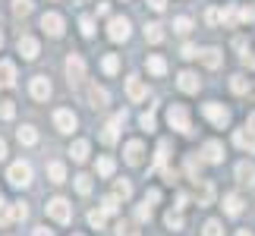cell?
<instances>
[{
    "instance_id": "603a6c76",
    "label": "cell",
    "mask_w": 255,
    "mask_h": 236,
    "mask_svg": "<svg viewBox=\"0 0 255 236\" xmlns=\"http://www.w3.org/2000/svg\"><path fill=\"white\" fill-rule=\"evenodd\" d=\"M233 142H237L240 148H246V151H252V154H255V132L237 129V132H233Z\"/></svg>"
},
{
    "instance_id": "6125c7cd",
    "label": "cell",
    "mask_w": 255,
    "mask_h": 236,
    "mask_svg": "<svg viewBox=\"0 0 255 236\" xmlns=\"http://www.w3.org/2000/svg\"><path fill=\"white\" fill-rule=\"evenodd\" d=\"M73 236H82V233H73Z\"/></svg>"
},
{
    "instance_id": "ffe728a7",
    "label": "cell",
    "mask_w": 255,
    "mask_h": 236,
    "mask_svg": "<svg viewBox=\"0 0 255 236\" xmlns=\"http://www.w3.org/2000/svg\"><path fill=\"white\" fill-rule=\"evenodd\" d=\"M16 85V63L0 60V88H13Z\"/></svg>"
},
{
    "instance_id": "ba28073f",
    "label": "cell",
    "mask_w": 255,
    "mask_h": 236,
    "mask_svg": "<svg viewBox=\"0 0 255 236\" xmlns=\"http://www.w3.org/2000/svg\"><path fill=\"white\" fill-rule=\"evenodd\" d=\"M28 92H32L35 101H47L51 92H54V88H51V79H47V76H35L32 82H28Z\"/></svg>"
},
{
    "instance_id": "9c48e42d",
    "label": "cell",
    "mask_w": 255,
    "mask_h": 236,
    "mask_svg": "<svg viewBox=\"0 0 255 236\" xmlns=\"http://www.w3.org/2000/svg\"><path fill=\"white\" fill-rule=\"evenodd\" d=\"M123 123H126V111H123V114H114L111 123H107L104 132H101V142H104V145H114L117 135H120V126H123Z\"/></svg>"
},
{
    "instance_id": "d590c367",
    "label": "cell",
    "mask_w": 255,
    "mask_h": 236,
    "mask_svg": "<svg viewBox=\"0 0 255 236\" xmlns=\"http://www.w3.org/2000/svg\"><path fill=\"white\" fill-rule=\"evenodd\" d=\"M164 224H167L170 230H183V224H186V221H183V214H180V211H167V214H164Z\"/></svg>"
},
{
    "instance_id": "c3c4849f",
    "label": "cell",
    "mask_w": 255,
    "mask_h": 236,
    "mask_svg": "<svg viewBox=\"0 0 255 236\" xmlns=\"http://www.w3.org/2000/svg\"><path fill=\"white\" fill-rule=\"evenodd\" d=\"M237 19H243V22H255V9H252V6L237 9Z\"/></svg>"
},
{
    "instance_id": "91938a15",
    "label": "cell",
    "mask_w": 255,
    "mask_h": 236,
    "mask_svg": "<svg viewBox=\"0 0 255 236\" xmlns=\"http://www.w3.org/2000/svg\"><path fill=\"white\" fill-rule=\"evenodd\" d=\"M237 236H252V233L249 230H237Z\"/></svg>"
},
{
    "instance_id": "816d5d0a",
    "label": "cell",
    "mask_w": 255,
    "mask_h": 236,
    "mask_svg": "<svg viewBox=\"0 0 255 236\" xmlns=\"http://www.w3.org/2000/svg\"><path fill=\"white\" fill-rule=\"evenodd\" d=\"M186 202H189V195H186V192H176V205H173V208H176V211L186 208Z\"/></svg>"
},
{
    "instance_id": "8992f818",
    "label": "cell",
    "mask_w": 255,
    "mask_h": 236,
    "mask_svg": "<svg viewBox=\"0 0 255 236\" xmlns=\"http://www.w3.org/2000/svg\"><path fill=\"white\" fill-rule=\"evenodd\" d=\"M107 38H111V41H126V38H129V19L126 16H114L111 22H107Z\"/></svg>"
},
{
    "instance_id": "7a4b0ae2",
    "label": "cell",
    "mask_w": 255,
    "mask_h": 236,
    "mask_svg": "<svg viewBox=\"0 0 255 236\" xmlns=\"http://www.w3.org/2000/svg\"><path fill=\"white\" fill-rule=\"evenodd\" d=\"M167 123H170V129L183 132V135H189V132H192V120H189V111H186L183 104H170V107H167Z\"/></svg>"
},
{
    "instance_id": "8d00e7d4",
    "label": "cell",
    "mask_w": 255,
    "mask_h": 236,
    "mask_svg": "<svg viewBox=\"0 0 255 236\" xmlns=\"http://www.w3.org/2000/svg\"><path fill=\"white\" fill-rule=\"evenodd\" d=\"M117 236H142V233H139V227H135L132 221H120L117 224Z\"/></svg>"
},
{
    "instance_id": "db71d44e",
    "label": "cell",
    "mask_w": 255,
    "mask_h": 236,
    "mask_svg": "<svg viewBox=\"0 0 255 236\" xmlns=\"http://www.w3.org/2000/svg\"><path fill=\"white\" fill-rule=\"evenodd\" d=\"M148 6H151V9H158V13H161V9L167 6V0H148Z\"/></svg>"
},
{
    "instance_id": "bcb514c9",
    "label": "cell",
    "mask_w": 255,
    "mask_h": 236,
    "mask_svg": "<svg viewBox=\"0 0 255 236\" xmlns=\"http://www.w3.org/2000/svg\"><path fill=\"white\" fill-rule=\"evenodd\" d=\"M88 224H92L95 230H101V227H104V214L98 211V208H95V211H88Z\"/></svg>"
},
{
    "instance_id": "f907efd6",
    "label": "cell",
    "mask_w": 255,
    "mask_h": 236,
    "mask_svg": "<svg viewBox=\"0 0 255 236\" xmlns=\"http://www.w3.org/2000/svg\"><path fill=\"white\" fill-rule=\"evenodd\" d=\"M183 57H186V60H192V57H199V47H195V44H183Z\"/></svg>"
},
{
    "instance_id": "681fc988",
    "label": "cell",
    "mask_w": 255,
    "mask_h": 236,
    "mask_svg": "<svg viewBox=\"0 0 255 236\" xmlns=\"http://www.w3.org/2000/svg\"><path fill=\"white\" fill-rule=\"evenodd\" d=\"M161 202V189H148L145 192V205H158Z\"/></svg>"
},
{
    "instance_id": "1f68e13d",
    "label": "cell",
    "mask_w": 255,
    "mask_h": 236,
    "mask_svg": "<svg viewBox=\"0 0 255 236\" xmlns=\"http://www.w3.org/2000/svg\"><path fill=\"white\" fill-rule=\"evenodd\" d=\"M13 16H16V19L32 16V0H13Z\"/></svg>"
},
{
    "instance_id": "4dcf8cb0",
    "label": "cell",
    "mask_w": 255,
    "mask_h": 236,
    "mask_svg": "<svg viewBox=\"0 0 255 236\" xmlns=\"http://www.w3.org/2000/svg\"><path fill=\"white\" fill-rule=\"evenodd\" d=\"M148 73H151V76H164V73H167V60H164V57H158V54H151V57H148Z\"/></svg>"
},
{
    "instance_id": "f35d334b",
    "label": "cell",
    "mask_w": 255,
    "mask_h": 236,
    "mask_svg": "<svg viewBox=\"0 0 255 236\" xmlns=\"http://www.w3.org/2000/svg\"><path fill=\"white\" fill-rule=\"evenodd\" d=\"M202 236H224V227H221V221H205V227H202Z\"/></svg>"
},
{
    "instance_id": "f5cc1de1",
    "label": "cell",
    "mask_w": 255,
    "mask_h": 236,
    "mask_svg": "<svg viewBox=\"0 0 255 236\" xmlns=\"http://www.w3.org/2000/svg\"><path fill=\"white\" fill-rule=\"evenodd\" d=\"M205 22H208V25H218V9H208V13H205Z\"/></svg>"
},
{
    "instance_id": "484cf974",
    "label": "cell",
    "mask_w": 255,
    "mask_h": 236,
    "mask_svg": "<svg viewBox=\"0 0 255 236\" xmlns=\"http://www.w3.org/2000/svg\"><path fill=\"white\" fill-rule=\"evenodd\" d=\"M145 41H148V44H161L164 41V25L161 22H148V25H145Z\"/></svg>"
},
{
    "instance_id": "30bf717a",
    "label": "cell",
    "mask_w": 255,
    "mask_h": 236,
    "mask_svg": "<svg viewBox=\"0 0 255 236\" xmlns=\"http://www.w3.org/2000/svg\"><path fill=\"white\" fill-rule=\"evenodd\" d=\"M63 16L60 13H44L41 16V28H44V35H51V38H60L63 35Z\"/></svg>"
},
{
    "instance_id": "5b68a950",
    "label": "cell",
    "mask_w": 255,
    "mask_h": 236,
    "mask_svg": "<svg viewBox=\"0 0 255 236\" xmlns=\"http://www.w3.org/2000/svg\"><path fill=\"white\" fill-rule=\"evenodd\" d=\"M202 114L208 117L214 126H221V129H224V126H230V111L224 104H218V101H208V104L202 107Z\"/></svg>"
},
{
    "instance_id": "ab89813d",
    "label": "cell",
    "mask_w": 255,
    "mask_h": 236,
    "mask_svg": "<svg viewBox=\"0 0 255 236\" xmlns=\"http://www.w3.org/2000/svg\"><path fill=\"white\" fill-rule=\"evenodd\" d=\"M218 22H224V25H237V22H240V19H237V9L227 6L224 13H218Z\"/></svg>"
},
{
    "instance_id": "680465c9",
    "label": "cell",
    "mask_w": 255,
    "mask_h": 236,
    "mask_svg": "<svg viewBox=\"0 0 255 236\" xmlns=\"http://www.w3.org/2000/svg\"><path fill=\"white\" fill-rule=\"evenodd\" d=\"M3 157H6V142L0 139V161H3Z\"/></svg>"
},
{
    "instance_id": "74e56055",
    "label": "cell",
    "mask_w": 255,
    "mask_h": 236,
    "mask_svg": "<svg viewBox=\"0 0 255 236\" xmlns=\"http://www.w3.org/2000/svg\"><path fill=\"white\" fill-rule=\"evenodd\" d=\"M9 218H13V221H25V218H28V208H25V202H16V205H9Z\"/></svg>"
},
{
    "instance_id": "3957f363",
    "label": "cell",
    "mask_w": 255,
    "mask_h": 236,
    "mask_svg": "<svg viewBox=\"0 0 255 236\" xmlns=\"http://www.w3.org/2000/svg\"><path fill=\"white\" fill-rule=\"evenodd\" d=\"M44 211H47V218L57 221V224H70L73 221V205L63 199V195H57V199H51L44 205Z\"/></svg>"
},
{
    "instance_id": "7bdbcfd3",
    "label": "cell",
    "mask_w": 255,
    "mask_h": 236,
    "mask_svg": "<svg viewBox=\"0 0 255 236\" xmlns=\"http://www.w3.org/2000/svg\"><path fill=\"white\" fill-rule=\"evenodd\" d=\"M9 221H13L9 218V205H6L3 195H0V227H9Z\"/></svg>"
},
{
    "instance_id": "6f0895ef",
    "label": "cell",
    "mask_w": 255,
    "mask_h": 236,
    "mask_svg": "<svg viewBox=\"0 0 255 236\" xmlns=\"http://www.w3.org/2000/svg\"><path fill=\"white\" fill-rule=\"evenodd\" d=\"M249 132H255V114H249V126H246Z\"/></svg>"
},
{
    "instance_id": "2e32d148",
    "label": "cell",
    "mask_w": 255,
    "mask_h": 236,
    "mask_svg": "<svg viewBox=\"0 0 255 236\" xmlns=\"http://www.w3.org/2000/svg\"><path fill=\"white\" fill-rule=\"evenodd\" d=\"M176 85H180V88H183L186 95H195V92H199V88H202V82H199V76H195L192 70H183L180 76H176Z\"/></svg>"
},
{
    "instance_id": "d4e9b609",
    "label": "cell",
    "mask_w": 255,
    "mask_h": 236,
    "mask_svg": "<svg viewBox=\"0 0 255 236\" xmlns=\"http://www.w3.org/2000/svg\"><path fill=\"white\" fill-rule=\"evenodd\" d=\"M88 151H92V145H88L85 139L73 142V148H70V154H73V161H76V164H85V161H88Z\"/></svg>"
},
{
    "instance_id": "ac0fdd59",
    "label": "cell",
    "mask_w": 255,
    "mask_h": 236,
    "mask_svg": "<svg viewBox=\"0 0 255 236\" xmlns=\"http://www.w3.org/2000/svg\"><path fill=\"white\" fill-rule=\"evenodd\" d=\"M237 180H240V186H249V189H255V164L240 161V164H237Z\"/></svg>"
},
{
    "instance_id": "94428289",
    "label": "cell",
    "mask_w": 255,
    "mask_h": 236,
    "mask_svg": "<svg viewBox=\"0 0 255 236\" xmlns=\"http://www.w3.org/2000/svg\"><path fill=\"white\" fill-rule=\"evenodd\" d=\"M0 47H3V32H0Z\"/></svg>"
},
{
    "instance_id": "836d02e7",
    "label": "cell",
    "mask_w": 255,
    "mask_h": 236,
    "mask_svg": "<svg viewBox=\"0 0 255 236\" xmlns=\"http://www.w3.org/2000/svg\"><path fill=\"white\" fill-rule=\"evenodd\" d=\"M173 32H176V35H189V32H192V19H189V16H176V19H173Z\"/></svg>"
},
{
    "instance_id": "9f6ffc18",
    "label": "cell",
    "mask_w": 255,
    "mask_h": 236,
    "mask_svg": "<svg viewBox=\"0 0 255 236\" xmlns=\"http://www.w3.org/2000/svg\"><path fill=\"white\" fill-rule=\"evenodd\" d=\"M32 236H54V233L47 230V227H35V233H32Z\"/></svg>"
},
{
    "instance_id": "8fae6325",
    "label": "cell",
    "mask_w": 255,
    "mask_h": 236,
    "mask_svg": "<svg viewBox=\"0 0 255 236\" xmlns=\"http://www.w3.org/2000/svg\"><path fill=\"white\" fill-rule=\"evenodd\" d=\"M126 95H129V101H145V98H148V85H145L139 76H129L126 79Z\"/></svg>"
},
{
    "instance_id": "e575fe53",
    "label": "cell",
    "mask_w": 255,
    "mask_h": 236,
    "mask_svg": "<svg viewBox=\"0 0 255 236\" xmlns=\"http://www.w3.org/2000/svg\"><path fill=\"white\" fill-rule=\"evenodd\" d=\"M114 170H117L114 157H98V176H114Z\"/></svg>"
},
{
    "instance_id": "7c38bea8",
    "label": "cell",
    "mask_w": 255,
    "mask_h": 236,
    "mask_svg": "<svg viewBox=\"0 0 255 236\" xmlns=\"http://www.w3.org/2000/svg\"><path fill=\"white\" fill-rule=\"evenodd\" d=\"M16 47H19V54H22L25 60H35V57H38V51H41V44H38V38H32V35H19Z\"/></svg>"
},
{
    "instance_id": "9a60e30c",
    "label": "cell",
    "mask_w": 255,
    "mask_h": 236,
    "mask_svg": "<svg viewBox=\"0 0 255 236\" xmlns=\"http://www.w3.org/2000/svg\"><path fill=\"white\" fill-rule=\"evenodd\" d=\"M88 107H95V111H101V107H107V101H111V95H107V88L101 85H88Z\"/></svg>"
},
{
    "instance_id": "f1b7e54d",
    "label": "cell",
    "mask_w": 255,
    "mask_h": 236,
    "mask_svg": "<svg viewBox=\"0 0 255 236\" xmlns=\"http://www.w3.org/2000/svg\"><path fill=\"white\" fill-rule=\"evenodd\" d=\"M129 195H132V183H129V180H117V183H114V199H117V202H120V199L126 202Z\"/></svg>"
},
{
    "instance_id": "7dc6e473",
    "label": "cell",
    "mask_w": 255,
    "mask_h": 236,
    "mask_svg": "<svg viewBox=\"0 0 255 236\" xmlns=\"http://www.w3.org/2000/svg\"><path fill=\"white\" fill-rule=\"evenodd\" d=\"M135 221H142V224H145V221H151V205H145V202H142L139 208H135Z\"/></svg>"
},
{
    "instance_id": "83f0119b",
    "label": "cell",
    "mask_w": 255,
    "mask_h": 236,
    "mask_svg": "<svg viewBox=\"0 0 255 236\" xmlns=\"http://www.w3.org/2000/svg\"><path fill=\"white\" fill-rule=\"evenodd\" d=\"M230 92H233V95H246V92H249V79L243 76V73L230 76Z\"/></svg>"
},
{
    "instance_id": "ee69618b",
    "label": "cell",
    "mask_w": 255,
    "mask_h": 236,
    "mask_svg": "<svg viewBox=\"0 0 255 236\" xmlns=\"http://www.w3.org/2000/svg\"><path fill=\"white\" fill-rule=\"evenodd\" d=\"M79 28H82V35H85V38H92V35H95V19H92V16H82Z\"/></svg>"
},
{
    "instance_id": "e0dca14e",
    "label": "cell",
    "mask_w": 255,
    "mask_h": 236,
    "mask_svg": "<svg viewBox=\"0 0 255 236\" xmlns=\"http://www.w3.org/2000/svg\"><path fill=\"white\" fill-rule=\"evenodd\" d=\"M142 154H145V145L139 139H132V142H126V148H123V157H126V164H132V167H139L142 164Z\"/></svg>"
},
{
    "instance_id": "b9f144b4",
    "label": "cell",
    "mask_w": 255,
    "mask_h": 236,
    "mask_svg": "<svg viewBox=\"0 0 255 236\" xmlns=\"http://www.w3.org/2000/svg\"><path fill=\"white\" fill-rule=\"evenodd\" d=\"M16 117V104L13 101H0V120H13Z\"/></svg>"
},
{
    "instance_id": "7402d4cb",
    "label": "cell",
    "mask_w": 255,
    "mask_h": 236,
    "mask_svg": "<svg viewBox=\"0 0 255 236\" xmlns=\"http://www.w3.org/2000/svg\"><path fill=\"white\" fill-rule=\"evenodd\" d=\"M47 180H51L54 186L66 183V167H63V161H51V164H47Z\"/></svg>"
},
{
    "instance_id": "11a10c76",
    "label": "cell",
    "mask_w": 255,
    "mask_h": 236,
    "mask_svg": "<svg viewBox=\"0 0 255 236\" xmlns=\"http://www.w3.org/2000/svg\"><path fill=\"white\" fill-rule=\"evenodd\" d=\"M107 13H111V6H107V3H101V0H98V16H107Z\"/></svg>"
},
{
    "instance_id": "6da1fadb",
    "label": "cell",
    "mask_w": 255,
    "mask_h": 236,
    "mask_svg": "<svg viewBox=\"0 0 255 236\" xmlns=\"http://www.w3.org/2000/svg\"><path fill=\"white\" fill-rule=\"evenodd\" d=\"M6 180H9V186H13V189H25V186H32V164H28V161L9 164Z\"/></svg>"
},
{
    "instance_id": "d6a6232c",
    "label": "cell",
    "mask_w": 255,
    "mask_h": 236,
    "mask_svg": "<svg viewBox=\"0 0 255 236\" xmlns=\"http://www.w3.org/2000/svg\"><path fill=\"white\" fill-rule=\"evenodd\" d=\"M98 211H101L104 218H107V214H117V211H120V202H117L114 195H104V199H101V208H98Z\"/></svg>"
},
{
    "instance_id": "4316f807",
    "label": "cell",
    "mask_w": 255,
    "mask_h": 236,
    "mask_svg": "<svg viewBox=\"0 0 255 236\" xmlns=\"http://www.w3.org/2000/svg\"><path fill=\"white\" fill-rule=\"evenodd\" d=\"M202 167H205V161H202L199 154H189V157H186V173H189L192 180H202V176H199Z\"/></svg>"
},
{
    "instance_id": "d6986e66",
    "label": "cell",
    "mask_w": 255,
    "mask_h": 236,
    "mask_svg": "<svg viewBox=\"0 0 255 236\" xmlns=\"http://www.w3.org/2000/svg\"><path fill=\"white\" fill-rule=\"evenodd\" d=\"M199 60L208 66V70H218L221 60H224V54H221V47H205V51H199Z\"/></svg>"
},
{
    "instance_id": "44dd1931",
    "label": "cell",
    "mask_w": 255,
    "mask_h": 236,
    "mask_svg": "<svg viewBox=\"0 0 255 236\" xmlns=\"http://www.w3.org/2000/svg\"><path fill=\"white\" fill-rule=\"evenodd\" d=\"M16 139H19V145L32 148V145H38V129H35V126H19V129H16Z\"/></svg>"
},
{
    "instance_id": "60d3db41",
    "label": "cell",
    "mask_w": 255,
    "mask_h": 236,
    "mask_svg": "<svg viewBox=\"0 0 255 236\" xmlns=\"http://www.w3.org/2000/svg\"><path fill=\"white\" fill-rule=\"evenodd\" d=\"M76 189H79L82 195H88V192H92V176H88V173H79V176H76Z\"/></svg>"
},
{
    "instance_id": "52a82bcc",
    "label": "cell",
    "mask_w": 255,
    "mask_h": 236,
    "mask_svg": "<svg viewBox=\"0 0 255 236\" xmlns=\"http://www.w3.org/2000/svg\"><path fill=\"white\" fill-rule=\"evenodd\" d=\"M54 126H57V132L70 135V132L76 129V114H73V111H66V107H60V111H54Z\"/></svg>"
},
{
    "instance_id": "277c9868",
    "label": "cell",
    "mask_w": 255,
    "mask_h": 236,
    "mask_svg": "<svg viewBox=\"0 0 255 236\" xmlns=\"http://www.w3.org/2000/svg\"><path fill=\"white\" fill-rule=\"evenodd\" d=\"M66 79H70L73 88H79L85 82V60H82L79 54H70V57H66Z\"/></svg>"
},
{
    "instance_id": "5bb4252c",
    "label": "cell",
    "mask_w": 255,
    "mask_h": 236,
    "mask_svg": "<svg viewBox=\"0 0 255 236\" xmlns=\"http://www.w3.org/2000/svg\"><path fill=\"white\" fill-rule=\"evenodd\" d=\"M195 202H199L202 208L214 202V183L211 180H195Z\"/></svg>"
},
{
    "instance_id": "4fadbf2b",
    "label": "cell",
    "mask_w": 255,
    "mask_h": 236,
    "mask_svg": "<svg viewBox=\"0 0 255 236\" xmlns=\"http://www.w3.org/2000/svg\"><path fill=\"white\" fill-rule=\"evenodd\" d=\"M202 161H205V164H221V161H224V145H221L218 139L205 142V148H202Z\"/></svg>"
},
{
    "instance_id": "f546056e",
    "label": "cell",
    "mask_w": 255,
    "mask_h": 236,
    "mask_svg": "<svg viewBox=\"0 0 255 236\" xmlns=\"http://www.w3.org/2000/svg\"><path fill=\"white\" fill-rule=\"evenodd\" d=\"M101 70H104L107 76H117V73H120V57H117V54H104Z\"/></svg>"
},
{
    "instance_id": "f6af8a7d",
    "label": "cell",
    "mask_w": 255,
    "mask_h": 236,
    "mask_svg": "<svg viewBox=\"0 0 255 236\" xmlns=\"http://www.w3.org/2000/svg\"><path fill=\"white\" fill-rule=\"evenodd\" d=\"M139 126H142V129H148V132H151V129H154V111H145V114L139 117Z\"/></svg>"
},
{
    "instance_id": "cb8c5ba5",
    "label": "cell",
    "mask_w": 255,
    "mask_h": 236,
    "mask_svg": "<svg viewBox=\"0 0 255 236\" xmlns=\"http://www.w3.org/2000/svg\"><path fill=\"white\" fill-rule=\"evenodd\" d=\"M224 211L230 214V218H237V214H243V199L237 192H230V195H224Z\"/></svg>"
}]
</instances>
